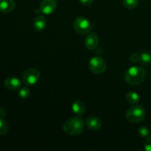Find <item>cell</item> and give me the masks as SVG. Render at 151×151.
Wrapping results in <instances>:
<instances>
[{"mask_svg": "<svg viewBox=\"0 0 151 151\" xmlns=\"http://www.w3.org/2000/svg\"><path fill=\"white\" fill-rule=\"evenodd\" d=\"M146 77L145 70L141 66H131L125 72V82L129 85H139L144 82Z\"/></svg>", "mask_w": 151, "mask_h": 151, "instance_id": "6da1fadb", "label": "cell"}, {"mask_svg": "<svg viewBox=\"0 0 151 151\" xmlns=\"http://www.w3.org/2000/svg\"><path fill=\"white\" fill-rule=\"evenodd\" d=\"M84 121L82 118L75 116L65 122L63 125V130L67 135L78 136L84 131Z\"/></svg>", "mask_w": 151, "mask_h": 151, "instance_id": "7a4b0ae2", "label": "cell"}, {"mask_svg": "<svg viewBox=\"0 0 151 151\" xmlns=\"http://www.w3.org/2000/svg\"><path fill=\"white\" fill-rule=\"evenodd\" d=\"M125 116L128 122L131 123H139L142 121L145 116V109L141 105H134L128 109Z\"/></svg>", "mask_w": 151, "mask_h": 151, "instance_id": "3957f363", "label": "cell"}, {"mask_svg": "<svg viewBox=\"0 0 151 151\" xmlns=\"http://www.w3.org/2000/svg\"><path fill=\"white\" fill-rule=\"evenodd\" d=\"M92 27L93 26L90 21L84 17L77 18L74 22V28L75 31L81 35L89 33Z\"/></svg>", "mask_w": 151, "mask_h": 151, "instance_id": "277c9868", "label": "cell"}, {"mask_svg": "<svg viewBox=\"0 0 151 151\" xmlns=\"http://www.w3.org/2000/svg\"><path fill=\"white\" fill-rule=\"evenodd\" d=\"M41 77L40 72L35 68H29L24 72L22 75L23 83L27 86H31L38 82Z\"/></svg>", "mask_w": 151, "mask_h": 151, "instance_id": "5b68a950", "label": "cell"}, {"mask_svg": "<svg viewBox=\"0 0 151 151\" xmlns=\"http://www.w3.org/2000/svg\"><path fill=\"white\" fill-rule=\"evenodd\" d=\"M88 66H89L90 70L94 74H103V72H106V61L104 59L102 58L100 56H94V57L91 58V60H89V63H88Z\"/></svg>", "mask_w": 151, "mask_h": 151, "instance_id": "8992f818", "label": "cell"}, {"mask_svg": "<svg viewBox=\"0 0 151 151\" xmlns=\"http://www.w3.org/2000/svg\"><path fill=\"white\" fill-rule=\"evenodd\" d=\"M56 7V0H43L40 5V11L45 15H50L55 10Z\"/></svg>", "mask_w": 151, "mask_h": 151, "instance_id": "52a82bcc", "label": "cell"}, {"mask_svg": "<svg viewBox=\"0 0 151 151\" xmlns=\"http://www.w3.org/2000/svg\"><path fill=\"white\" fill-rule=\"evenodd\" d=\"M99 37L96 32H90L85 40L86 47L88 50H94L98 46Z\"/></svg>", "mask_w": 151, "mask_h": 151, "instance_id": "ba28073f", "label": "cell"}, {"mask_svg": "<svg viewBox=\"0 0 151 151\" xmlns=\"http://www.w3.org/2000/svg\"><path fill=\"white\" fill-rule=\"evenodd\" d=\"M4 84L6 88L11 90V91H14V90H17L21 88L22 82L19 78H15V77H10V78L5 79Z\"/></svg>", "mask_w": 151, "mask_h": 151, "instance_id": "9c48e42d", "label": "cell"}, {"mask_svg": "<svg viewBox=\"0 0 151 151\" xmlns=\"http://www.w3.org/2000/svg\"><path fill=\"white\" fill-rule=\"evenodd\" d=\"M86 125L88 127V129L91 130V131H97L101 128L102 122L100 118H98L97 116H91L86 119Z\"/></svg>", "mask_w": 151, "mask_h": 151, "instance_id": "30bf717a", "label": "cell"}, {"mask_svg": "<svg viewBox=\"0 0 151 151\" xmlns=\"http://www.w3.org/2000/svg\"><path fill=\"white\" fill-rule=\"evenodd\" d=\"M16 7V3L13 0H0V12L8 13L13 11Z\"/></svg>", "mask_w": 151, "mask_h": 151, "instance_id": "8fae6325", "label": "cell"}, {"mask_svg": "<svg viewBox=\"0 0 151 151\" xmlns=\"http://www.w3.org/2000/svg\"><path fill=\"white\" fill-rule=\"evenodd\" d=\"M47 26V19L43 16H38L33 21V27L37 31H42Z\"/></svg>", "mask_w": 151, "mask_h": 151, "instance_id": "7c38bea8", "label": "cell"}, {"mask_svg": "<svg viewBox=\"0 0 151 151\" xmlns=\"http://www.w3.org/2000/svg\"><path fill=\"white\" fill-rule=\"evenodd\" d=\"M72 109L75 114L78 115V116H81L85 112L86 106L82 101L77 100V101L73 103V104L72 106Z\"/></svg>", "mask_w": 151, "mask_h": 151, "instance_id": "4fadbf2b", "label": "cell"}, {"mask_svg": "<svg viewBox=\"0 0 151 151\" xmlns=\"http://www.w3.org/2000/svg\"><path fill=\"white\" fill-rule=\"evenodd\" d=\"M127 102L131 105H136L139 102L140 96L135 91H129L125 96Z\"/></svg>", "mask_w": 151, "mask_h": 151, "instance_id": "5bb4252c", "label": "cell"}, {"mask_svg": "<svg viewBox=\"0 0 151 151\" xmlns=\"http://www.w3.org/2000/svg\"><path fill=\"white\" fill-rule=\"evenodd\" d=\"M139 0H122V4L128 10H133L138 5Z\"/></svg>", "mask_w": 151, "mask_h": 151, "instance_id": "9a60e30c", "label": "cell"}, {"mask_svg": "<svg viewBox=\"0 0 151 151\" xmlns=\"http://www.w3.org/2000/svg\"><path fill=\"white\" fill-rule=\"evenodd\" d=\"M9 126L7 122L0 116V135H4L8 132Z\"/></svg>", "mask_w": 151, "mask_h": 151, "instance_id": "2e32d148", "label": "cell"}, {"mask_svg": "<svg viewBox=\"0 0 151 151\" xmlns=\"http://www.w3.org/2000/svg\"><path fill=\"white\" fill-rule=\"evenodd\" d=\"M30 95V90L27 86H23L21 88L20 91L19 92V96L22 100L27 99Z\"/></svg>", "mask_w": 151, "mask_h": 151, "instance_id": "e0dca14e", "label": "cell"}, {"mask_svg": "<svg viewBox=\"0 0 151 151\" xmlns=\"http://www.w3.org/2000/svg\"><path fill=\"white\" fill-rule=\"evenodd\" d=\"M142 64H150L151 63V54L149 52H142L140 55V61Z\"/></svg>", "mask_w": 151, "mask_h": 151, "instance_id": "ac0fdd59", "label": "cell"}, {"mask_svg": "<svg viewBox=\"0 0 151 151\" xmlns=\"http://www.w3.org/2000/svg\"><path fill=\"white\" fill-rule=\"evenodd\" d=\"M138 133L140 137H142V138H146L150 134V131L146 126H142L139 128Z\"/></svg>", "mask_w": 151, "mask_h": 151, "instance_id": "d6986e66", "label": "cell"}, {"mask_svg": "<svg viewBox=\"0 0 151 151\" xmlns=\"http://www.w3.org/2000/svg\"><path fill=\"white\" fill-rule=\"evenodd\" d=\"M130 60L132 61L133 63H137V62L140 61V55L137 54V53H133L131 56H130Z\"/></svg>", "mask_w": 151, "mask_h": 151, "instance_id": "ffe728a7", "label": "cell"}, {"mask_svg": "<svg viewBox=\"0 0 151 151\" xmlns=\"http://www.w3.org/2000/svg\"><path fill=\"white\" fill-rule=\"evenodd\" d=\"M144 147L145 150L151 151V137H148V138L145 141Z\"/></svg>", "mask_w": 151, "mask_h": 151, "instance_id": "44dd1931", "label": "cell"}, {"mask_svg": "<svg viewBox=\"0 0 151 151\" xmlns=\"http://www.w3.org/2000/svg\"><path fill=\"white\" fill-rule=\"evenodd\" d=\"M79 1L84 5H90L92 4L94 0H79Z\"/></svg>", "mask_w": 151, "mask_h": 151, "instance_id": "7402d4cb", "label": "cell"}, {"mask_svg": "<svg viewBox=\"0 0 151 151\" xmlns=\"http://www.w3.org/2000/svg\"><path fill=\"white\" fill-rule=\"evenodd\" d=\"M7 109H4V108H1L0 109V116L1 117H4V116L7 115Z\"/></svg>", "mask_w": 151, "mask_h": 151, "instance_id": "603a6c76", "label": "cell"}, {"mask_svg": "<svg viewBox=\"0 0 151 151\" xmlns=\"http://www.w3.org/2000/svg\"><path fill=\"white\" fill-rule=\"evenodd\" d=\"M150 131H151V126H150Z\"/></svg>", "mask_w": 151, "mask_h": 151, "instance_id": "cb8c5ba5", "label": "cell"}]
</instances>
